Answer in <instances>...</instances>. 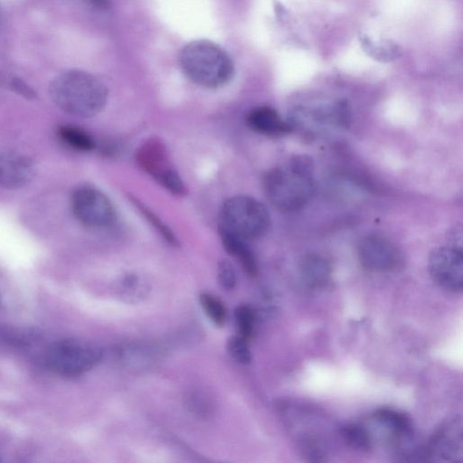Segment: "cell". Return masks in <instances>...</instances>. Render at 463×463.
Segmentation results:
<instances>
[{"instance_id":"603a6c76","label":"cell","mask_w":463,"mask_h":463,"mask_svg":"<svg viewBox=\"0 0 463 463\" xmlns=\"http://www.w3.org/2000/svg\"><path fill=\"white\" fill-rule=\"evenodd\" d=\"M217 281L224 290H232L236 286L237 276L232 264L222 259L217 264Z\"/></svg>"},{"instance_id":"3957f363","label":"cell","mask_w":463,"mask_h":463,"mask_svg":"<svg viewBox=\"0 0 463 463\" xmlns=\"http://www.w3.org/2000/svg\"><path fill=\"white\" fill-rule=\"evenodd\" d=\"M179 61L184 73L204 88H220L227 84L234 74L230 56L219 45L207 40H196L186 44L181 51Z\"/></svg>"},{"instance_id":"4316f807","label":"cell","mask_w":463,"mask_h":463,"mask_svg":"<svg viewBox=\"0 0 463 463\" xmlns=\"http://www.w3.org/2000/svg\"><path fill=\"white\" fill-rule=\"evenodd\" d=\"M0 306H1V295H0Z\"/></svg>"},{"instance_id":"9a60e30c","label":"cell","mask_w":463,"mask_h":463,"mask_svg":"<svg viewBox=\"0 0 463 463\" xmlns=\"http://www.w3.org/2000/svg\"><path fill=\"white\" fill-rule=\"evenodd\" d=\"M301 274L313 288L325 286L331 276V266L326 259L317 254L306 256L301 262Z\"/></svg>"},{"instance_id":"2e32d148","label":"cell","mask_w":463,"mask_h":463,"mask_svg":"<svg viewBox=\"0 0 463 463\" xmlns=\"http://www.w3.org/2000/svg\"><path fill=\"white\" fill-rule=\"evenodd\" d=\"M41 332L34 327L0 326V344L12 348H24L39 339Z\"/></svg>"},{"instance_id":"ac0fdd59","label":"cell","mask_w":463,"mask_h":463,"mask_svg":"<svg viewBox=\"0 0 463 463\" xmlns=\"http://www.w3.org/2000/svg\"><path fill=\"white\" fill-rule=\"evenodd\" d=\"M57 134L67 146L79 151H90L96 146L95 140L88 132L74 126H61Z\"/></svg>"},{"instance_id":"8992f818","label":"cell","mask_w":463,"mask_h":463,"mask_svg":"<svg viewBox=\"0 0 463 463\" xmlns=\"http://www.w3.org/2000/svg\"><path fill=\"white\" fill-rule=\"evenodd\" d=\"M71 207L77 220L89 227L105 228L116 221V211L110 200L91 185H80L73 190Z\"/></svg>"},{"instance_id":"cb8c5ba5","label":"cell","mask_w":463,"mask_h":463,"mask_svg":"<svg viewBox=\"0 0 463 463\" xmlns=\"http://www.w3.org/2000/svg\"><path fill=\"white\" fill-rule=\"evenodd\" d=\"M160 184L175 195H184L187 192L184 183L175 169L163 179Z\"/></svg>"},{"instance_id":"ba28073f","label":"cell","mask_w":463,"mask_h":463,"mask_svg":"<svg viewBox=\"0 0 463 463\" xmlns=\"http://www.w3.org/2000/svg\"><path fill=\"white\" fill-rule=\"evenodd\" d=\"M357 254L362 266L371 271L390 272L402 264L398 248L387 238L377 234L364 237L358 244Z\"/></svg>"},{"instance_id":"4fadbf2b","label":"cell","mask_w":463,"mask_h":463,"mask_svg":"<svg viewBox=\"0 0 463 463\" xmlns=\"http://www.w3.org/2000/svg\"><path fill=\"white\" fill-rule=\"evenodd\" d=\"M246 123L253 131L268 136H281L291 130V126L274 109L267 106L250 111Z\"/></svg>"},{"instance_id":"44dd1931","label":"cell","mask_w":463,"mask_h":463,"mask_svg":"<svg viewBox=\"0 0 463 463\" xmlns=\"http://www.w3.org/2000/svg\"><path fill=\"white\" fill-rule=\"evenodd\" d=\"M240 335L249 340L253 335L256 311L248 305H240L234 310Z\"/></svg>"},{"instance_id":"8fae6325","label":"cell","mask_w":463,"mask_h":463,"mask_svg":"<svg viewBox=\"0 0 463 463\" xmlns=\"http://www.w3.org/2000/svg\"><path fill=\"white\" fill-rule=\"evenodd\" d=\"M371 422L388 443L402 446L413 437L411 419L404 413L392 409H380L371 415Z\"/></svg>"},{"instance_id":"e0dca14e","label":"cell","mask_w":463,"mask_h":463,"mask_svg":"<svg viewBox=\"0 0 463 463\" xmlns=\"http://www.w3.org/2000/svg\"><path fill=\"white\" fill-rule=\"evenodd\" d=\"M340 433L348 446L354 449L367 451L373 446L366 426L361 423H349L340 429Z\"/></svg>"},{"instance_id":"d4e9b609","label":"cell","mask_w":463,"mask_h":463,"mask_svg":"<svg viewBox=\"0 0 463 463\" xmlns=\"http://www.w3.org/2000/svg\"><path fill=\"white\" fill-rule=\"evenodd\" d=\"M14 86L24 96H26L28 98H32L34 96L33 90H30L26 85H24L21 81H14Z\"/></svg>"},{"instance_id":"484cf974","label":"cell","mask_w":463,"mask_h":463,"mask_svg":"<svg viewBox=\"0 0 463 463\" xmlns=\"http://www.w3.org/2000/svg\"><path fill=\"white\" fill-rule=\"evenodd\" d=\"M91 5L99 8H104L109 5V0H87Z\"/></svg>"},{"instance_id":"7a4b0ae2","label":"cell","mask_w":463,"mask_h":463,"mask_svg":"<svg viewBox=\"0 0 463 463\" xmlns=\"http://www.w3.org/2000/svg\"><path fill=\"white\" fill-rule=\"evenodd\" d=\"M49 94L63 112L80 118L99 114L108 100L104 83L92 74L78 70L55 77L50 84Z\"/></svg>"},{"instance_id":"6da1fadb","label":"cell","mask_w":463,"mask_h":463,"mask_svg":"<svg viewBox=\"0 0 463 463\" xmlns=\"http://www.w3.org/2000/svg\"><path fill=\"white\" fill-rule=\"evenodd\" d=\"M315 168L305 155L292 156L283 165L269 169L262 178L263 189L269 202L283 212L304 207L315 192Z\"/></svg>"},{"instance_id":"ffe728a7","label":"cell","mask_w":463,"mask_h":463,"mask_svg":"<svg viewBox=\"0 0 463 463\" xmlns=\"http://www.w3.org/2000/svg\"><path fill=\"white\" fill-rule=\"evenodd\" d=\"M133 204L140 211V213L145 216V218L151 223V225L156 229L159 234L165 239V241L174 246L178 247L179 241L175 236L174 232L171 229L165 225L163 221L155 214L149 208L144 205L140 201H138L134 196L129 197Z\"/></svg>"},{"instance_id":"277c9868","label":"cell","mask_w":463,"mask_h":463,"mask_svg":"<svg viewBox=\"0 0 463 463\" xmlns=\"http://www.w3.org/2000/svg\"><path fill=\"white\" fill-rule=\"evenodd\" d=\"M270 216L257 199L236 195L225 201L221 211L219 227L245 241L261 238L269 228Z\"/></svg>"},{"instance_id":"30bf717a","label":"cell","mask_w":463,"mask_h":463,"mask_svg":"<svg viewBox=\"0 0 463 463\" xmlns=\"http://www.w3.org/2000/svg\"><path fill=\"white\" fill-rule=\"evenodd\" d=\"M34 174V164L28 156L13 151H0V188L19 189L30 183Z\"/></svg>"},{"instance_id":"5b68a950","label":"cell","mask_w":463,"mask_h":463,"mask_svg":"<svg viewBox=\"0 0 463 463\" xmlns=\"http://www.w3.org/2000/svg\"><path fill=\"white\" fill-rule=\"evenodd\" d=\"M101 357L102 351L96 344L78 338H66L48 347L44 363L56 374L75 377L94 367Z\"/></svg>"},{"instance_id":"9c48e42d","label":"cell","mask_w":463,"mask_h":463,"mask_svg":"<svg viewBox=\"0 0 463 463\" xmlns=\"http://www.w3.org/2000/svg\"><path fill=\"white\" fill-rule=\"evenodd\" d=\"M426 456L434 461L454 462L462 459V421L454 418L433 435Z\"/></svg>"},{"instance_id":"7402d4cb","label":"cell","mask_w":463,"mask_h":463,"mask_svg":"<svg viewBox=\"0 0 463 463\" xmlns=\"http://www.w3.org/2000/svg\"><path fill=\"white\" fill-rule=\"evenodd\" d=\"M229 354L238 363L247 364L251 360V353L248 346V340L241 335H232L226 343Z\"/></svg>"},{"instance_id":"d6986e66","label":"cell","mask_w":463,"mask_h":463,"mask_svg":"<svg viewBox=\"0 0 463 463\" xmlns=\"http://www.w3.org/2000/svg\"><path fill=\"white\" fill-rule=\"evenodd\" d=\"M200 305L204 314L217 326L222 327L227 320V311L222 301L210 293H201Z\"/></svg>"},{"instance_id":"52a82bcc","label":"cell","mask_w":463,"mask_h":463,"mask_svg":"<svg viewBox=\"0 0 463 463\" xmlns=\"http://www.w3.org/2000/svg\"><path fill=\"white\" fill-rule=\"evenodd\" d=\"M432 279L447 291L459 293L463 288L462 250L447 246L433 250L429 258Z\"/></svg>"},{"instance_id":"5bb4252c","label":"cell","mask_w":463,"mask_h":463,"mask_svg":"<svg viewBox=\"0 0 463 463\" xmlns=\"http://www.w3.org/2000/svg\"><path fill=\"white\" fill-rule=\"evenodd\" d=\"M218 230L226 252L238 259L248 276L255 277L258 273L257 262L252 250L246 242L247 241L222 227L218 226Z\"/></svg>"},{"instance_id":"7c38bea8","label":"cell","mask_w":463,"mask_h":463,"mask_svg":"<svg viewBox=\"0 0 463 463\" xmlns=\"http://www.w3.org/2000/svg\"><path fill=\"white\" fill-rule=\"evenodd\" d=\"M136 159L139 166L159 184L174 170L166 146L156 137L147 139L138 147Z\"/></svg>"}]
</instances>
